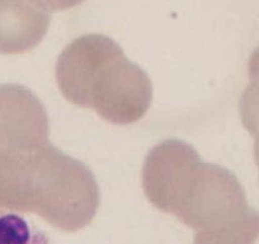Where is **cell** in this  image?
Returning <instances> with one entry per match:
<instances>
[{
	"label": "cell",
	"instance_id": "6da1fadb",
	"mask_svg": "<svg viewBox=\"0 0 259 244\" xmlns=\"http://www.w3.org/2000/svg\"><path fill=\"white\" fill-rule=\"evenodd\" d=\"M149 202L194 230L193 244H255L259 211L243 186L224 167L206 163L197 150L177 139L154 146L143 166Z\"/></svg>",
	"mask_w": 259,
	"mask_h": 244
},
{
	"label": "cell",
	"instance_id": "7a4b0ae2",
	"mask_svg": "<svg viewBox=\"0 0 259 244\" xmlns=\"http://www.w3.org/2000/svg\"><path fill=\"white\" fill-rule=\"evenodd\" d=\"M101 202L91 169L51 144L0 153V209L36 214L66 233L92 223Z\"/></svg>",
	"mask_w": 259,
	"mask_h": 244
},
{
	"label": "cell",
	"instance_id": "3957f363",
	"mask_svg": "<svg viewBox=\"0 0 259 244\" xmlns=\"http://www.w3.org/2000/svg\"><path fill=\"white\" fill-rule=\"evenodd\" d=\"M56 82L70 103L93 109L113 125L140 121L153 102L148 74L104 34H84L65 47L57 59Z\"/></svg>",
	"mask_w": 259,
	"mask_h": 244
},
{
	"label": "cell",
	"instance_id": "277c9868",
	"mask_svg": "<svg viewBox=\"0 0 259 244\" xmlns=\"http://www.w3.org/2000/svg\"><path fill=\"white\" fill-rule=\"evenodd\" d=\"M50 121L38 97L18 84H0V153L32 151L50 144Z\"/></svg>",
	"mask_w": 259,
	"mask_h": 244
},
{
	"label": "cell",
	"instance_id": "5b68a950",
	"mask_svg": "<svg viewBox=\"0 0 259 244\" xmlns=\"http://www.w3.org/2000/svg\"><path fill=\"white\" fill-rule=\"evenodd\" d=\"M51 17L29 0H0V54L19 55L41 44Z\"/></svg>",
	"mask_w": 259,
	"mask_h": 244
},
{
	"label": "cell",
	"instance_id": "8992f818",
	"mask_svg": "<svg viewBox=\"0 0 259 244\" xmlns=\"http://www.w3.org/2000/svg\"><path fill=\"white\" fill-rule=\"evenodd\" d=\"M0 244H51V240L21 213L0 209Z\"/></svg>",
	"mask_w": 259,
	"mask_h": 244
},
{
	"label": "cell",
	"instance_id": "52a82bcc",
	"mask_svg": "<svg viewBox=\"0 0 259 244\" xmlns=\"http://www.w3.org/2000/svg\"><path fill=\"white\" fill-rule=\"evenodd\" d=\"M249 84L239 101V114L243 126L251 136L259 130V46L248 61Z\"/></svg>",
	"mask_w": 259,
	"mask_h": 244
},
{
	"label": "cell",
	"instance_id": "ba28073f",
	"mask_svg": "<svg viewBox=\"0 0 259 244\" xmlns=\"http://www.w3.org/2000/svg\"><path fill=\"white\" fill-rule=\"evenodd\" d=\"M46 12H62L80 6L85 0H29Z\"/></svg>",
	"mask_w": 259,
	"mask_h": 244
},
{
	"label": "cell",
	"instance_id": "9c48e42d",
	"mask_svg": "<svg viewBox=\"0 0 259 244\" xmlns=\"http://www.w3.org/2000/svg\"><path fill=\"white\" fill-rule=\"evenodd\" d=\"M253 138L255 139V141H254V159H255V164L259 169V130L254 134Z\"/></svg>",
	"mask_w": 259,
	"mask_h": 244
}]
</instances>
